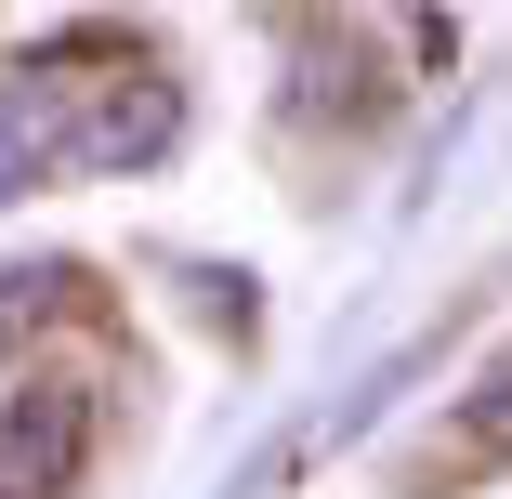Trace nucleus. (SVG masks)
I'll return each mask as SVG.
<instances>
[{
  "mask_svg": "<svg viewBox=\"0 0 512 499\" xmlns=\"http://www.w3.org/2000/svg\"><path fill=\"white\" fill-rule=\"evenodd\" d=\"M92 460V381H14L0 394V486L14 499H66Z\"/></svg>",
  "mask_w": 512,
  "mask_h": 499,
  "instance_id": "f257e3e1",
  "label": "nucleus"
},
{
  "mask_svg": "<svg viewBox=\"0 0 512 499\" xmlns=\"http://www.w3.org/2000/svg\"><path fill=\"white\" fill-rule=\"evenodd\" d=\"M66 158H79V79L66 66H14L0 79V211L27 184H53Z\"/></svg>",
  "mask_w": 512,
  "mask_h": 499,
  "instance_id": "f03ea898",
  "label": "nucleus"
},
{
  "mask_svg": "<svg viewBox=\"0 0 512 499\" xmlns=\"http://www.w3.org/2000/svg\"><path fill=\"white\" fill-rule=\"evenodd\" d=\"M171 132H184V92L171 79H119L106 106L79 119V158L92 171H145V158H171Z\"/></svg>",
  "mask_w": 512,
  "mask_h": 499,
  "instance_id": "7ed1b4c3",
  "label": "nucleus"
},
{
  "mask_svg": "<svg viewBox=\"0 0 512 499\" xmlns=\"http://www.w3.org/2000/svg\"><path fill=\"white\" fill-rule=\"evenodd\" d=\"M460 460H512V342L486 355V381H473V408H460Z\"/></svg>",
  "mask_w": 512,
  "mask_h": 499,
  "instance_id": "20e7f679",
  "label": "nucleus"
},
{
  "mask_svg": "<svg viewBox=\"0 0 512 499\" xmlns=\"http://www.w3.org/2000/svg\"><path fill=\"white\" fill-rule=\"evenodd\" d=\"M53 289H66L53 263H40V276H0V355H14V329H40V316H53Z\"/></svg>",
  "mask_w": 512,
  "mask_h": 499,
  "instance_id": "39448f33",
  "label": "nucleus"
},
{
  "mask_svg": "<svg viewBox=\"0 0 512 499\" xmlns=\"http://www.w3.org/2000/svg\"><path fill=\"white\" fill-rule=\"evenodd\" d=\"M0 499H14V486H0Z\"/></svg>",
  "mask_w": 512,
  "mask_h": 499,
  "instance_id": "423d86ee",
  "label": "nucleus"
}]
</instances>
